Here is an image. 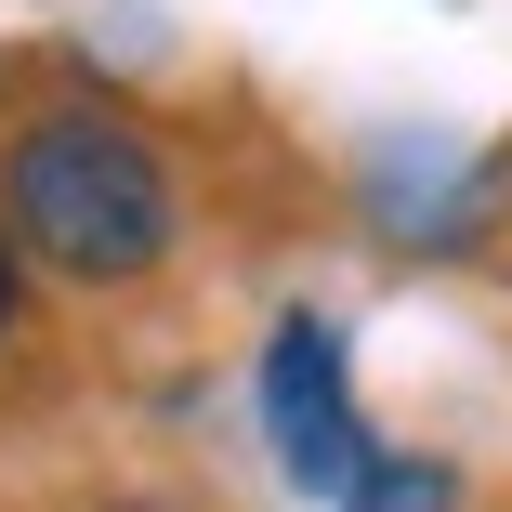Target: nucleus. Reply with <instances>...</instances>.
I'll use <instances>...</instances> for the list:
<instances>
[{
    "label": "nucleus",
    "instance_id": "nucleus-3",
    "mask_svg": "<svg viewBox=\"0 0 512 512\" xmlns=\"http://www.w3.org/2000/svg\"><path fill=\"white\" fill-rule=\"evenodd\" d=\"M512 158H486V145H368V184H355V211L394 237V250H473L486 224H499V184Z\"/></svg>",
    "mask_w": 512,
    "mask_h": 512
},
{
    "label": "nucleus",
    "instance_id": "nucleus-5",
    "mask_svg": "<svg viewBox=\"0 0 512 512\" xmlns=\"http://www.w3.org/2000/svg\"><path fill=\"white\" fill-rule=\"evenodd\" d=\"M14 302H27V276H14V250H0V329H14Z\"/></svg>",
    "mask_w": 512,
    "mask_h": 512
},
{
    "label": "nucleus",
    "instance_id": "nucleus-2",
    "mask_svg": "<svg viewBox=\"0 0 512 512\" xmlns=\"http://www.w3.org/2000/svg\"><path fill=\"white\" fill-rule=\"evenodd\" d=\"M263 434H276V460H289V486L302 499H355V473L381 460V434L355 421V381H342V329L329 316H276V342H263Z\"/></svg>",
    "mask_w": 512,
    "mask_h": 512
},
{
    "label": "nucleus",
    "instance_id": "nucleus-1",
    "mask_svg": "<svg viewBox=\"0 0 512 512\" xmlns=\"http://www.w3.org/2000/svg\"><path fill=\"white\" fill-rule=\"evenodd\" d=\"M0 224H14L53 276H145L184 224V184L171 158L106 119V106H53L0 145Z\"/></svg>",
    "mask_w": 512,
    "mask_h": 512
},
{
    "label": "nucleus",
    "instance_id": "nucleus-4",
    "mask_svg": "<svg viewBox=\"0 0 512 512\" xmlns=\"http://www.w3.org/2000/svg\"><path fill=\"white\" fill-rule=\"evenodd\" d=\"M342 512H460V473L447 460H407V447H381L368 473H355V499Z\"/></svg>",
    "mask_w": 512,
    "mask_h": 512
}]
</instances>
